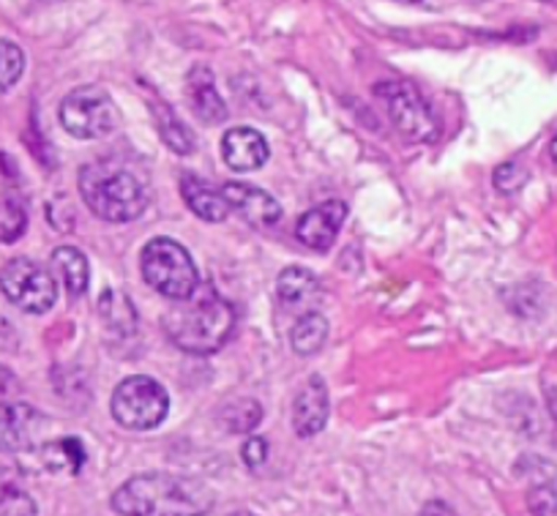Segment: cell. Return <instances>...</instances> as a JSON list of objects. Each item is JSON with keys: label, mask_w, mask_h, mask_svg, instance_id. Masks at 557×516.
Returning a JSON list of instances; mask_svg holds the SVG:
<instances>
[{"label": "cell", "mask_w": 557, "mask_h": 516, "mask_svg": "<svg viewBox=\"0 0 557 516\" xmlns=\"http://www.w3.org/2000/svg\"><path fill=\"white\" fill-rule=\"evenodd\" d=\"M219 421L230 434H246L262 421V407L255 400H238L219 413Z\"/></svg>", "instance_id": "22"}, {"label": "cell", "mask_w": 557, "mask_h": 516, "mask_svg": "<svg viewBox=\"0 0 557 516\" xmlns=\"http://www.w3.org/2000/svg\"><path fill=\"white\" fill-rule=\"evenodd\" d=\"M222 195L227 200L230 211L238 213L246 224L251 228H260V230H271L282 222V206L273 200L268 192L257 189L251 184H230L222 186Z\"/></svg>", "instance_id": "9"}, {"label": "cell", "mask_w": 557, "mask_h": 516, "mask_svg": "<svg viewBox=\"0 0 557 516\" xmlns=\"http://www.w3.org/2000/svg\"><path fill=\"white\" fill-rule=\"evenodd\" d=\"M546 3H555V0H546Z\"/></svg>", "instance_id": "36"}, {"label": "cell", "mask_w": 557, "mask_h": 516, "mask_svg": "<svg viewBox=\"0 0 557 516\" xmlns=\"http://www.w3.org/2000/svg\"><path fill=\"white\" fill-rule=\"evenodd\" d=\"M189 96L195 115L206 123H222L227 118V107H224L222 96H219L216 85H213V74L208 66H195L189 72Z\"/></svg>", "instance_id": "14"}, {"label": "cell", "mask_w": 557, "mask_h": 516, "mask_svg": "<svg viewBox=\"0 0 557 516\" xmlns=\"http://www.w3.org/2000/svg\"><path fill=\"white\" fill-rule=\"evenodd\" d=\"M153 115H157L159 134H162L164 145H168L170 150H175L178 156L195 153V134L186 128V123L181 121L173 110H168V107H162L159 101H153Z\"/></svg>", "instance_id": "21"}, {"label": "cell", "mask_w": 557, "mask_h": 516, "mask_svg": "<svg viewBox=\"0 0 557 516\" xmlns=\"http://www.w3.org/2000/svg\"><path fill=\"white\" fill-rule=\"evenodd\" d=\"M25 72V52L14 41L0 39V94L17 85Z\"/></svg>", "instance_id": "24"}, {"label": "cell", "mask_w": 557, "mask_h": 516, "mask_svg": "<svg viewBox=\"0 0 557 516\" xmlns=\"http://www.w3.org/2000/svg\"><path fill=\"white\" fill-rule=\"evenodd\" d=\"M63 128L77 139H101L121 126V110L101 85H83L61 101Z\"/></svg>", "instance_id": "7"}, {"label": "cell", "mask_w": 557, "mask_h": 516, "mask_svg": "<svg viewBox=\"0 0 557 516\" xmlns=\"http://www.w3.org/2000/svg\"><path fill=\"white\" fill-rule=\"evenodd\" d=\"M240 454H244V462L246 465L251 467V470H257V467L262 465V462L268 459V443H265V438H249L244 443V451H240Z\"/></svg>", "instance_id": "28"}, {"label": "cell", "mask_w": 557, "mask_h": 516, "mask_svg": "<svg viewBox=\"0 0 557 516\" xmlns=\"http://www.w3.org/2000/svg\"><path fill=\"white\" fill-rule=\"evenodd\" d=\"M374 96L407 143H435L441 134V123H437L430 101L421 96L416 85L405 83V79H385V83L374 85Z\"/></svg>", "instance_id": "5"}, {"label": "cell", "mask_w": 557, "mask_h": 516, "mask_svg": "<svg viewBox=\"0 0 557 516\" xmlns=\"http://www.w3.org/2000/svg\"><path fill=\"white\" fill-rule=\"evenodd\" d=\"M276 293L282 298V304L293 306V309H304V306L314 304L320 295V282L309 268L290 266L278 273Z\"/></svg>", "instance_id": "16"}, {"label": "cell", "mask_w": 557, "mask_h": 516, "mask_svg": "<svg viewBox=\"0 0 557 516\" xmlns=\"http://www.w3.org/2000/svg\"><path fill=\"white\" fill-rule=\"evenodd\" d=\"M20 472L12 467H0V505L20 497Z\"/></svg>", "instance_id": "27"}, {"label": "cell", "mask_w": 557, "mask_h": 516, "mask_svg": "<svg viewBox=\"0 0 557 516\" xmlns=\"http://www.w3.org/2000/svg\"><path fill=\"white\" fill-rule=\"evenodd\" d=\"M7 328H9V322L3 320V317H0V333H7Z\"/></svg>", "instance_id": "33"}, {"label": "cell", "mask_w": 557, "mask_h": 516, "mask_svg": "<svg viewBox=\"0 0 557 516\" xmlns=\"http://www.w3.org/2000/svg\"><path fill=\"white\" fill-rule=\"evenodd\" d=\"M112 508L121 516H206L213 492L191 476L143 472L115 489Z\"/></svg>", "instance_id": "1"}, {"label": "cell", "mask_w": 557, "mask_h": 516, "mask_svg": "<svg viewBox=\"0 0 557 516\" xmlns=\"http://www.w3.org/2000/svg\"><path fill=\"white\" fill-rule=\"evenodd\" d=\"M329 389L320 374H312L293 402V429L298 438H314L329 423Z\"/></svg>", "instance_id": "11"}, {"label": "cell", "mask_w": 557, "mask_h": 516, "mask_svg": "<svg viewBox=\"0 0 557 516\" xmlns=\"http://www.w3.org/2000/svg\"><path fill=\"white\" fill-rule=\"evenodd\" d=\"M36 413L28 405H0V451H23L34 438Z\"/></svg>", "instance_id": "15"}, {"label": "cell", "mask_w": 557, "mask_h": 516, "mask_svg": "<svg viewBox=\"0 0 557 516\" xmlns=\"http://www.w3.org/2000/svg\"><path fill=\"white\" fill-rule=\"evenodd\" d=\"M79 195L94 217L126 224L143 217L148 206L146 181L117 161H94L79 170Z\"/></svg>", "instance_id": "3"}, {"label": "cell", "mask_w": 557, "mask_h": 516, "mask_svg": "<svg viewBox=\"0 0 557 516\" xmlns=\"http://www.w3.org/2000/svg\"><path fill=\"white\" fill-rule=\"evenodd\" d=\"M52 268L61 277V282L66 284V293L72 298L83 295L88 290L90 282V266L85 260V255L74 246H61V249L52 251Z\"/></svg>", "instance_id": "17"}, {"label": "cell", "mask_w": 557, "mask_h": 516, "mask_svg": "<svg viewBox=\"0 0 557 516\" xmlns=\"http://www.w3.org/2000/svg\"><path fill=\"white\" fill-rule=\"evenodd\" d=\"M110 410L123 429L148 432L168 418L170 394L159 380L148 378V374H132L112 391Z\"/></svg>", "instance_id": "6"}, {"label": "cell", "mask_w": 557, "mask_h": 516, "mask_svg": "<svg viewBox=\"0 0 557 516\" xmlns=\"http://www.w3.org/2000/svg\"><path fill=\"white\" fill-rule=\"evenodd\" d=\"M528 505L533 516H557V492L549 483H539L530 489Z\"/></svg>", "instance_id": "26"}, {"label": "cell", "mask_w": 557, "mask_h": 516, "mask_svg": "<svg viewBox=\"0 0 557 516\" xmlns=\"http://www.w3.org/2000/svg\"><path fill=\"white\" fill-rule=\"evenodd\" d=\"M325 339H329V320L318 311H309L293 325L290 347L298 356H314V353L323 351Z\"/></svg>", "instance_id": "19"}, {"label": "cell", "mask_w": 557, "mask_h": 516, "mask_svg": "<svg viewBox=\"0 0 557 516\" xmlns=\"http://www.w3.org/2000/svg\"><path fill=\"white\" fill-rule=\"evenodd\" d=\"M549 153H552V161H555V164H557V137L552 139V145H549Z\"/></svg>", "instance_id": "32"}, {"label": "cell", "mask_w": 557, "mask_h": 516, "mask_svg": "<svg viewBox=\"0 0 557 516\" xmlns=\"http://www.w3.org/2000/svg\"><path fill=\"white\" fill-rule=\"evenodd\" d=\"M143 277L146 282L157 290L159 295L170 300H186L197 293L200 287V277H197V266L191 260L189 251L173 238H153L151 244L143 249Z\"/></svg>", "instance_id": "4"}, {"label": "cell", "mask_w": 557, "mask_h": 516, "mask_svg": "<svg viewBox=\"0 0 557 516\" xmlns=\"http://www.w3.org/2000/svg\"><path fill=\"white\" fill-rule=\"evenodd\" d=\"M347 219V206L342 200H329L323 206L312 208L298 219L296 235L304 246L314 251H329L339 235L342 224Z\"/></svg>", "instance_id": "10"}, {"label": "cell", "mask_w": 557, "mask_h": 516, "mask_svg": "<svg viewBox=\"0 0 557 516\" xmlns=\"http://www.w3.org/2000/svg\"><path fill=\"white\" fill-rule=\"evenodd\" d=\"M99 311L107 328H112L117 336H132L137 331V311H134L132 298L121 290H107L99 300Z\"/></svg>", "instance_id": "18"}, {"label": "cell", "mask_w": 557, "mask_h": 516, "mask_svg": "<svg viewBox=\"0 0 557 516\" xmlns=\"http://www.w3.org/2000/svg\"><path fill=\"white\" fill-rule=\"evenodd\" d=\"M181 195H184V202L191 208V213L200 217L202 222L219 224L230 217V206L224 200L222 189H213L208 181L197 179V175L181 179Z\"/></svg>", "instance_id": "13"}, {"label": "cell", "mask_w": 557, "mask_h": 516, "mask_svg": "<svg viewBox=\"0 0 557 516\" xmlns=\"http://www.w3.org/2000/svg\"><path fill=\"white\" fill-rule=\"evenodd\" d=\"M0 293L7 295L17 309L45 315L55 306L58 284L39 262L28 260V257H14L0 268Z\"/></svg>", "instance_id": "8"}, {"label": "cell", "mask_w": 557, "mask_h": 516, "mask_svg": "<svg viewBox=\"0 0 557 516\" xmlns=\"http://www.w3.org/2000/svg\"><path fill=\"white\" fill-rule=\"evenodd\" d=\"M25 228H28V211H25L20 197H7L0 202V241L3 244H14L23 238Z\"/></svg>", "instance_id": "23"}, {"label": "cell", "mask_w": 557, "mask_h": 516, "mask_svg": "<svg viewBox=\"0 0 557 516\" xmlns=\"http://www.w3.org/2000/svg\"><path fill=\"white\" fill-rule=\"evenodd\" d=\"M230 516H255V514H249V511H235V514H230Z\"/></svg>", "instance_id": "34"}, {"label": "cell", "mask_w": 557, "mask_h": 516, "mask_svg": "<svg viewBox=\"0 0 557 516\" xmlns=\"http://www.w3.org/2000/svg\"><path fill=\"white\" fill-rule=\"evenodd\" d=\"M524 184H528V170H524L522 164H513V161H508V164L497 167L495 186L503 192V195H513V192L522 189Z\"/></svg>", "instance_id": "25"}, {"label": "cell", "mask_w": 557, "mask_h": 516, "mask_svg": "<svg viewBox=\"0 0 557 516\" xmlns=\"http://www.w3.org/2000/svg\"><path fill=\"white\" fill-rule=\"evenodd\" d=\"M41 459H45V467L52 472H72L77 476L85 465V445L79 443L77 438H63L52 440L41 449Z\"/></svg>", "instance_id": "20"}, {"label": "cell", "mask_w": 557, "mask_h": 516, "mask_svg": "<svg viewBox=\"0 0 557 516\" xmlns=\"http://www.w3.org/2000/svg\"><path fill=\"white\" fill-rule=\"evenodd\" d=\"M235 328V309L213 287H197L186 300H175L164 315V333L178 351L191 356H211L230 339Z\"/></svg>", "instance_id": "2"}, {"label": "cell", "mask_w": 557, "mask_h": 516, "mask_svg": "<svg viewBox=\"0 0 557 516\" xmlns=\"http://www.w3.org/2000/svg\"><path fill=\"white\" fill-rule=\"evenodd\" d=\"M421 516H459V514L451 508V505L443 503V500H430V503L421 508Z\"/></svg>", "instance_id": "30"}, {"label": "cell", "mask_w": 557, "mask_h": 516, "mask_svg": "<svg viewBox=\"0 0 557 516\" xmlns=\"http://www.w3.org/2000/svg\"><path fill=\"white\" fill-rule=\"evenodd\" d=\"M271 150H268V139L262 137L257 128L235 126L224 132L222 137V159L224 164L233 167L238 172L260 170L268 161Z\"/></svg>", "instance_id": "12"}, {"label": "cell", "mask_w": 557, "mask_h": 516, "mask_svg": "<svg viewBox=\"0 0 557 516\" xmlns=\"http://www.w3.org/2000/svg\"><path fill=\"white\" fill-rule=\"evenodd\" d=\"M14 396H20V380L12 369L0 367V405L12 402Z\"/></svg>", "instance_id": "29"}, {"label": "cell", "mask_w": 557, "mask_h": 516, "mask_svg": "<svg viewBox=\"0 0 557 516\" xmlns=\"http://www.w3.org/2000/svg\"><path fill=\"white\" fill-rule=\"evenodd\" d=\"M546 407H549L552 418L557 421V389H546Z\"/></svg>", "instance_id": "31"}, {"label": "cell", "mask_w": 557, "mask_h": 516, "mask_svg": "<svg viewBox=\"0 0 557 516\" xmlns=\"http://www.w3.org/2000/svg\"><path fill=\"white\" fill-rule=\"evenodd\" d=\"M401 3H416V0H401Z\"/></svg>", "instance_id": "35"}]
</instances>
